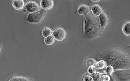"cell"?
Here are the masks:
<instances>
[{
    "label": "cell",
    "instance_id": "7402d4cb",
    "mask_svg": "<svg viewBox=\"0 0 130 81\" xmlns=\"http://www.w3.org/2000/svg\"><path fill=\"white\" fill-rule=\"evenodd\" d=\"M91 1H92L93 2H96L99 1H100V0H91Z\"/></svg>",
    "mask_w": 130,
    "mask_h": 81
},
{
    "label": "cell",
    "instance_id": "8992f818",
    "mask_svg": "<svg viewBox=\"0 0 130 81\" xmlns=\"http://www.w3.org/2000/svg\"><path fill=\"white\" fill-rule=\"evenodd\" d=\"M40 4L41 8L46 10H51L54 5L53 0H42Z\"/></svg>",
    "mask_w": 130,
    "mask_h": 81
},
{
    "label": "cell",
    "instance_id": "44dd1931",
    "mask_svg": "<svg viewBox=\"0 0 130 81\" xmlns=\"http://www.w3.org/2000/svg\"><path fill=\"white\" fill-rule=\"evenodd\" d=\"M83 80L84 81H93V80L91 76H86L84 77Z\"/></svg>",
    "mask_w": 130,
    "mask_h": 81
},
{
    "label": "cell",
    "instance_id": "d6986e66",
    "mask_svg": "<svg viewBox=\"0 0 130 81\" xmlns=\"http://www.w3.org/2000/svg\"><path fill=\"white\" fill-rule=\"evenodd\" d=\"M96 72V69L95 66L91 65L89 66L88 69V72L90 75H91Z\"/></svg>",
    "mask_w": 130,
    "mask_h": 81
},
{
    "label": "cell",
    "instance_id": "ffe728a7",
    "mask_svg": "<svg viewBox=\"0 0 130 81\" xmlns=\"http://www.w3.org/2000/svg\"><path fill=\"white\" fill-rule=\"evenodd\" d=\"M100 80L102 81H110L111 80V78L109 75H103L101 77Z\"/></svg>",
    "mask_w": 130,
    "mask_h": 81
},
{
    "label": "cell",
    "instance_id": "ac0fdd59",
    "mask_svg": "<svg viewBox=\"0 0 130 81\" xmlns=\"http://www.w3.org/2000/svg\"><path fill=\"white\" fill-rule=\"evenodd\" d=\"M96 63V61L92 59H89L87 60L86 62V65L88 67L91 65H95Z\"/></svg>",
    "mask_w": 130,
    "mask_h": 81
},
{
    "label": "cell",
    "instance_id": "e0dca14e",
    "mask_svg": "<svg viewBox=\"0 0 130 81\" xmlns=\"http://www.w3.org/2000/svg\"><path fill=\"white\" fill-rule=\"evenodd\" d=\"M91 76L92 78L93 81H100L101 79V76L100 73L98 72H95L91 74Z\"/></svg>",
    "mask_w": 130,
    "mask_h": 81
},
{
    "label": "cell",
    "instance_id": "ba28073f",
    "mask_svg": "<svg viewBox=\"0 0 130 81\" xmlns=\"http://www.w3.org/2000/svg\"><path fill=\"white\" fill-rule=\"evenodd\" d=\"M108 18L107 14L102 12L99 15V23L101 27L104 28L107 25L108 22Z\"/></svg>",
    "mask_w": 130,
    "mask_h": 81
},
{
    "label": "cell",
    "instance_id": "8fae6325",
    "mask_svg": "<svg viewBox=\"0 0 130 81\" xmlns=\"http://www.w3.org/2000/svg\"><path fill=\"white\" fill-rule=\"evenodd\" d=\"M91 10L93 14L96 16H99L103 12L101 7L98 5H95L93 6L92 7Z\"/></svg>",
    "mask_w": 130,
    "mask_h": 81
},
{
    "label": "cell",
    "instance_id": "5b68a950",
    "mask_svg": "<svg viewBox=\"0 0 130 81\" xmlns=\"http://www.w3.org/2000/svg\"><path fill=\"white\" fill-rule=\"evenodd\" d=\"M40 9L38 4L34 1L28 2L24 7V11L30 13L37 12Z\"/></svg>",
    "mask_w": 130,
    "mask_h": 81
},
{
    "label": "cell",
    "instance_id": "3957f363",
    "mask_svg": "<svg viewBox=\"0 0 130 81\" xmlns=\"http://www.w3.org/2000/svg\"><path fill=\"white\" fill-rule=\"evenodd\" d=\"M114 78L118 80H128L130 79L129 70H117L112 75Z\"/></svg>",
    "mask_w": 130,
    "mask_h": 81
},
{
    "label": "cell",
    "instance_id": "603a6c76",
    "mask_svg": "<svg viewBox=\"0 0 130 81\" xmlns=\"http://www.w3.org/2000/svg\"><path fill=\"white\" fill-rule=\"evenodd\" d=\"M1 45L0 44V51H1Z\"/></svg>",
    "mask_w": 130,
    "mask_h": 81
},
{
    "label": "cell",
    "instance_id": "277c9868",
    "mask_svg": "<svg viewBox=\"0 0 130 81\" xmlns=\"http://www.w3.org/2000/svg\"><path fill=\"white\" fill-rule=\"evenodd\" d=\"M53 35L56 40L59 41H61L66 38L67 33L64 29L59 28L53 32Z\"/></svg>",
    "mask_w": 130,
    "mask_h": 81
},
{
    "label": "cell",
    "instance_id": "9a60e30c",
    "mask_svg": "<svg viewBox=\"0 0 130 81\" xmlns=\"http://www.w3.org/2000/svg\"><path fill=\"white\" fill-rule=\"evenodd\" d=\"M114 68L112 66L109 65L106 66L104 70L105 73L107 74V75L111 76L114 71Z\"/></svg>",
    "mask_w": 130,
    "mask_h": 81
},
{
    "label": "cell",
    "instance_id": "9c48e42d",
    "mask_svg": "<svg viewBox=\"0 0 130 81\" xmlns=\"http://www.w3.org/2000/svg\"><path fill=\"white\" fill-rule=\"evenodd\" d=\"M13 7L16 10H22L25 6V2L24 0H13L12 2Z\"/></svg>",
    "mask_w": 130,
    "mask_h": 81
},
{
    "label": "cell",
    "instance_id": "5bb4252c",
    "mask_svg": "<svg viewBox=\"0 0 130 81\" xmlns=\"http://www.w3.org/2000/svg\"><path fill=\"white\" fill-rule=\"evenodd\" d=\"M53 34V31L52 29L49 27H46L43 30L42 32V34L44 37H46Z\"/></svg>",
    "mask_w": 130,
    "mask_h": 81
},
{
    "label": "cell",
    "instance_id": "2e32d148",
    "mask_svg": "<svg viewBox=\"0 0 130 81\" xmlns=\"http://www.w3.org/2000/svg\"><path fill=\"white\" fill-rule=\"evenodd\" d=\"M10 81H32L31 79L22 77V76H17L12 78Z\"/></svg>",
    "mask_w": 130,
    "mask_h": 81
},
{
    "label": "cell",
    "instance_id": "6da1fadb",
    "mask_svg": "<svg viewBox=\"0 0 130 81\" xmlns=\"http://www.w3.org/2000/svg\"><path fill=\"white\" fill-rule=\"evenodd\" d=\"M85 31L88 35L95 36L98 34L101 27L98 18L96 16L88 15L86 16Z\"/></svg>",
    "mask_w": 130,
    "mask_h": 81
},
{
    "label": "cell",
    "instance_id": "30bf717a",
    "mask_svg": "<svg viewBox=\"0 0 130 81\" xmlns=\"http://www.w3.org/2000/svg\"><path fill=\"white\" fill-rule=\"evenodd\" d=\"M90 11V7L85 5H82L78 7L77 13L80 15H86L89 14Z\"/></svg>",
    "mask_w": 130,
    "mask_h": 81
},
{
    "label": "cell",
    "instance_id": "7c38bea8",
    "mask_svg": "<svg viewBox=\"0 0 130 81\" xmlns=\"http://www.w3.org/2000/svg\"><path fill=\"white\" fill-rule=\"evenodd\" d=\"M122 31L126 36H130V22H128L123 25L122 27Z\"/></svg>",
    "mask_w": 130,
    "mask_h": 81
},
{
    "label": "cell",
    "instance_id": "52a82bcc",
    "mask_svg": "<svg viewBox=\"0 0 130 81\" xmlns=\"http://www.w3.org/2000/svg\"><path fill=\"white\" fill-rule=\"evenodd\" d=\"M107 64L106 62L103 60H101L96 62L95 65V67L96 71L99 73H105L104 70Z\"/></svg>",
    "mask_w": 130,
    "mask_h": 81
},
{
    "label": "cell",
    "instance_id": "7a4b0ae2",
    "mask_svg": "<svg viewBox=\"0 0 130 81\" xmlns=\"http://www.w3.org/2000/svg\"><path fill=\"white\" fill-rule=\"evenodd\" d=\"M46 13V10L43 9H40L37 12L28 13L26 20L31 23H39L43 19Z\"/></svg>",
    "mask_w": 130,
    "mask_h": 81
},
{
    "label": "cell",
    "instance_id": "4fadbf2b",
    "mask_svg": "<svg viewBox=\"0 0 130 81\" xmlns=\"http://www.w3.org/2000/svg\"><path fill=\"white\" fill-rule=\"evenodd\" d=\"M55 41V39L52 35H50L45 37L44 39V42L46 45H52Z\"/></svg>",
    "mask_w": 130,
    "mask_h": 81
}]
</instances>
